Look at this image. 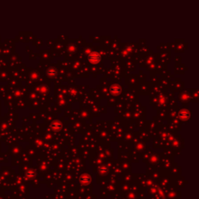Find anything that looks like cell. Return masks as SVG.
Wrapping results in <instances>:
<instances>
[{"label":"cell","instance_id":"obj_1","mask_svg":"<svg viewBox=\"0 0 199 199\" xmlns=\"http://www.w3.org/2000/svg\"><path fill=\"white\" fill-rule=\"evenodd\" d=\"M88 59L89 61L93 63V64H97L98 63L100 60H101V57L100 55L97 53V52H92L89 57H88Z\"/></svg>","mask_w":199,"mask_h":199},{"label":"cell","instance_id":"obj_2","mask_svg":"<svg viewBox=\"0 0 199 199\" xmlns=\"http://www.w3.org/2000/svg\"><path fill=\"white\" fill-rule=\"evenodd\" d=\"M111 90L112 93H114V95H117V94H119V93L121 91V88L118 86H114L111 87Z\"/></svg>","mask_w":199,"mask_h":199},{"label":"cell","instance_id":"obj_3","mask_svg":"<svg viewBox=\"0 0 199 199\" xmlns=\"http://www.w3.org/2000/svg\"><path fill=\"white\" fill-rule=\"evenodd\" d=\"M61 128V125L59 124V123H58V122H55V123H54L53 124V128H54V129H58V128Z\"/></svg>","mask_w":199,"mask_h":199}]
</instances>
